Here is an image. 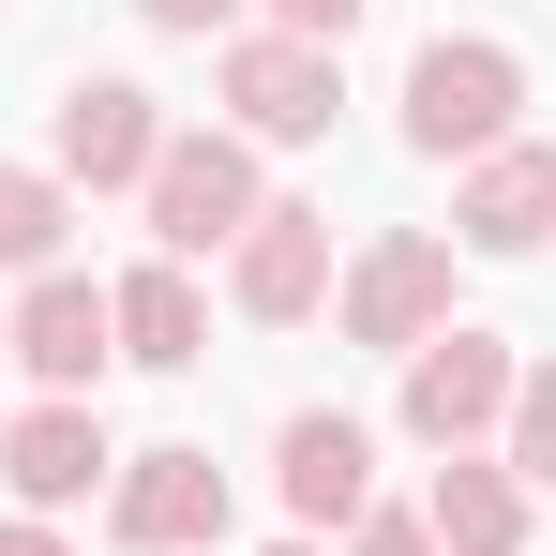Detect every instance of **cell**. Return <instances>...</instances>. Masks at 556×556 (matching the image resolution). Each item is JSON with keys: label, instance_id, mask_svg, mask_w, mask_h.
<instances>
[{"label": "cell", "instance_id": "cell-20", "mask_svg": "<svg viewBox=\"0 0 556 556\" xmlns=\"http://www.w3.org/2000/svg\"><path fill=\"white\" fill-rule=\"evenodd\" d=\"M0 556H61V527H46V511H15V527H0Z\"/></svg>", "mask_w": 556, "mask_h": 556}, {"label": "cell", "instance_id": "cell-17", "mask_svg": "<svg viewBox=\"0 0 556 556\" xmlns=\"http://www.w3.org/2000/svg\"><path fill=\"white\" fill-rule=\"evenodd\" d=\"M271 30H286V46H346V30H362V0H271Z\"/></svg>", "mask_w": 556, "mask_h": 556}, {"label": "cell", "instance_id": "cell-3", "mask_svg": "<svg viewBox=\"0 0 556 556\" xmlns=\"http://www.w3.org/2000/svg\"><path fill=\"white\" fill-rule=\"evenodd\" d=\"M511 376H527V362H511L481 316L421 331V346H406V437H421V452H481V437L511 421Z\"/></svg>", "mask_w": 556, "mask_h": 556}, {"label": "cell", "instance_id": "cell-14", "mask_svg": "<svg viewBox=\"0 0 556 556\" xmlns=\"http://www.w3.org/2000/svg\"><path fill=\"white\" fill-rule=\"evenodd\" d=\"M105 331H121V362L181 376L195 346H211V301H195V271H181V256H151V271H121V286H105Z\"/></svg>", "mask_w": 556, "mask_h": 556}, {"label": "cell", "instance_id": "cell-21", "mask_svg": "<svg viewBox=\"0 0 556 556\" xmlns=\"http://www.w3.org/2000/svg\"><path fill=\"white\" fill-rule=\"evenodd\" d=\"M271 556H316V542H271Z\"/></svg>", "mask_w": 556, "mask_h": 556}, {"label": "cell", "instance_id": "cell-8", "mask_svg": "<svg viewBox=\"0 0 556 556\" xmlns=\"http://www.w3.org/2000/svg\"><path fill=\"white\" fill-rule=\"evenodd\" d=\"M0 346L46 376L61 406H91V391H105V362H121V331H105V286H91V271H30V301L0 316Z\"/></svg>", "mask_w": 556, "mask_h": 556}, {"label": "cell", "instance_id": "cell-12", "mask_svg": "<svg viewBox=\"0 0 556 556\" xmlns=\"http://www.w3.org/2000/svg\"><path fill=\"white\" fill-rule=\"evenodd\" d=\"M452 241H466V256H542V241H556V151H527V136L481 151L466 195H452Z\"/></svg>", "mask_w": 556, "mask_h": 556}, {"label": "cell", "instance_id": "cell-10", "mask_svg": "<svg viewBox=\"0 0 556 556\" xmlns=\"http://www.w3.org/2000/svg\"><path fill=\"white\" fill-rule=\"evenodd\" d=\"M121 556H195V542H226V466L211 452H121Z\"/></svg>", "mask_w": 556, "mask_h": 556}, {"label": "cell", "instance_id": "cell-4", "mask_svg": "<svg viewBox=\"0 0 556 556\" xmlns=\"http://www.w3.org/2000/svg\"><path fill=\"white\" fill-rule=\"evenodd\" d=\"M331 105H346V61H331V46H286V30H241V46H226V136H241V151L331 136Z\"/></svg>", "mask_w": 556, "mask_h": 556}, {"label": "cell", "instance_id": "cell-16", "mask_svg": "<svg viewBox=\"0 0 556 556\" xmlns=\"http://www.w3.org/2000/svg\"><path fill=\"white\" fill-rule=\"evenodd\" d=\"M496 466L527 481V496H556V362L511 376V421H496Z\"/></svg>", "mask_w": 556, "mask_h": 556}, {"label": "cell", "instance_id": "cell-15", "mask_svg": "<svg viewBox=\"0 0 556 556\" xmlns=\"http://www.w3.org/2000/svg\"><path fill=\"white\" fill-rule=\"evenodd\" d=\"M61 226H76V195L46 166H0V271H61Z\"/></svg>", "mask_w": 556, "mask_h": 556}, {"label": "cell", "instance_id": "cell-11", "mask_svg": "<svg viewBox=\"0 0 556 556\" xmlns=\"http://www.w3.org/2000/svg\"><path fill=\"white\" fill-rule=\"evenodd\" d=\"M0 481H15V511H76V496H105V481H121V452H105L91 406H61V391H46V406L0 437Z\"/></svg>", "mask_w": 556, "mask_h": 556}, {"label": "cell", "instance_id": "cell-5", "mask_svg": "<svg viewBox=\"0 0 556 556\" xmlns=\"http://www.w3.org/2000/svg\"><path fill=\"white\" fill-rule=\"evenodd\" d=\"M421 331H452V241L437 226H391V241H362L346 256V346H421Z\"/></svg>", "mask_w": 556, "mask_h": 556}, {"label": "cell", "instance_id": "cell-6", "mask_svg": "<svg viewBox=\"0 0 556 556\" xmlns=\"http://www.w3.org/2000/svg\"><path fill=\"white\" fill-rule=\"evenodd\" d=\"M226 301L256 316V331H301L316 301H331V211H301V195H271L241 241H226Z\"/></svg>", "mask_w": 556, "mask_h": 556}, {"label": "cell", "instance_id": "cell-13", "mask_svg": "<svg viewBox=\"0 0 556 556\" xmlns=\"http://www.w3.org/2000/svg\"><path fill=\"white\" fill-rule=\"evenodd\" d=\"M421 542L437 556H527V481H511L496 452H452L437 496H421Z\"/></svg>", "mask_w": 556, "mask_h": 556}, {"label": "cell", "instance_id": "cell-1", "mask_svg": "<svg viewBox=\"0 0 556 556\" xmlns=\"http://www.w3.org/2000/svg\"><path fill=\"white\" fill-rule=\"evenodd\" d=\"M511 121H527V61H511L496 30H437V46L406 61V151H421V166L511 151Z\"/></svg>", "mask_w": 556, "mask_h": 556}, {"label": "cell", "instance_id": "cell-19", "mask_svg": "<svg viewBox=\"0 0 556 556\" xmlns=\"http://www.w3.org/2000/svg\"><path fill=\"white\" fill-rule=\"evenodd\" d=\"M136 15H151V30H195V46H211V30H226L241 0H136Z\"/></svg>", "mask_w": 556, "mask_h": 556}, {"label": "cell", "instance_id": "cell-7", "mask_svg": "<svg viewBox=\"0 0 556 556\" xmlns=\"http://www.w3.org/2000/svg\"><path fill=\"white\" fill-rule=\"evenodd\" d=\"M151 151H166V105L136 91V76H76V91H61V151H46V181L76 195H136L151 181Z\"/></svg>", "mask_w": 556, "mask_h": 556}, {"label": "cell", "instance_id": "cell-18", "mask_svg": "<svg viewBox=\"0 0 556 556\" xmlns=\"http://www.w3.org/2000/svg\"><path fill=\"white\" fill-rule=\"evenodd\" d=\"M346 556H437V542H421V511H362V542H346Z\"/></svg>", "mask_w": 556, "mask_h": 556}, {"label": "cell", "instance_id": "cell-9", "mask_svg": "<svg viewBox=\"0 0 556 556\" xmlns=\"http://www.w3.org/2000/svg\"><path fill=\"white\" fill-rule=\"evenodd\" d=\"M271 481H286V511H301V542H316V527H362L376 511V437L346 421V406H286Z\"/></svg>", "mask_w": 556, "mask_h": 556}, {"label": "cell", "instance_id": "cell-2", "mask_svg": "<svg viewBox=\"0 0 556 556\" xmlns=\"http://www.w3.org/2000/svg\"><path fill=\"white\" fill-rule=\"evenodd\" d=\"M151 241H166V256H211V241H241V226H256V211H271V195H256V151H241V136H226V121H211V136H166V151H151Z\"/></svg>", "mask_w": 556, "mask_h": 556}, {"label": "cell", "instance_id": "cell-22", "mask_svg": "<svg viewBox=\"0 0 556 556\" xmlns=\"http://www.w3.org/2000/svg\"><path fill=\"white\" fill-rule=\"evenodd\" d=\"M0 362H15V346H0Z\"/></svg>", "mask_w": 556, "mask_h": 556}]
</instances>
